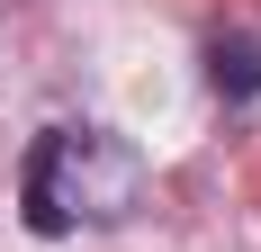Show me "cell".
<instances>
[{
	"mask_svg": "<svg viewBox=\"0 0 261 252\" xmlns=\"http://www.w3.org/2000/svg\"><path fill=\"white\" fill-rule=\"evenodd\" d=\"M144 198V153L108 126H45L18 162V216L27 234H81V225H117Z\"/></svg>",
	"mask_w": 261,
	"mask_h": 252,
	"instance_id": "6da1fadb",
	"label": "cell"
},
{
	"mask_svg": "<svg viewBox=\"0 0 261 252\" xmlns=\"http://www.w3.org/2000/svg\"><path fill=\"white\" fill-rule=\"evenodd\" d=\"M207 90H216V99H261V36H243V27H234V36H216V45H207Z\"/></svg>",
	"mask_w": 261,
	"mask_h": 252,
	"instance_id": "7a4b0ae2",
	"label": "cell"
}]
</instances>
